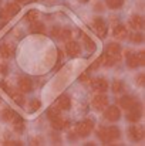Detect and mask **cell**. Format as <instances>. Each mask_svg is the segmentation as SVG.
Wrapping results in <instances>:
<instances>
[{
	"instance_id": "cell-1",
	"label": "cell",
	"mask_w": 145,
	"mask_h": 146,
	"mask_svg": "<svg viewBox=\"0 0 145 146\" xmlns=\"http://www.w3.org/2000/svg\"><path fill=\"white\" fill-rule=\"evenodd\" d=\"M93 129H94V122H93L91 119H84V121H81V122L77 125V133H78V136H81V138L88 136V135L93 132Z\"/></svg>"
},
{
	"instance_id": "cell-2",
	"label": "cell",
	"mask_w": 145,
	"mask_h": 146,
	"mask_svg": "<svg viewBox=\"0 0 145 146\" xmlns=\"http://www.w3.org/2000/svg\"><path fill=\"white\" fill-rule=\"evenodd\" d=\"M144 136H145L144 129H142L141 126H137V125L130 126V129H128V138H130L132 142H140V141L144 139Z\"/></svg>"
},
{
	"instance_id": "cell-3",
	"label": "cell",
	"mask_w": 145,
	"mask_h": 146,
	"mask_svg": "<svg viewBox=\"0 0 145 146\" xmlns=\"http://www.w3.org/2000/svg\"><path fill=\"white\" fill-rule=\"evenodd\" d=\"M104 116H105L107 121L115 122V121H118L121 118V111L118 109V106H114V105L112 106H107L105 111H104Z\"/></svg>"
},
{
	"instance_id": "cell-4",
	"label": "cell",
	"mask_w": 145,
	"mask_h": 146,
	"mask_svg": "<svg viewBox=\"0 0 145 146\" xmlns=\"http://www.w3.org/2000/svg\"><path fill=\"white\" fill-rule=\"evenodd\" d=\"M141 105L138 104V102H135L134 105H132V108H130V112H128V115H127V119H128V122H132V123H135V122H138L140 119H141Z\"/></svg>"
},
{
	"instance_id": "cell-5",
	"label": "cell",
	"mask_w": 145,
	"mask_h": 146,
	"mask_svg": "<svg viewBox=\"0 0 145 146\" xmlns=\"http://www.w3.org/2000/svg\"><path fill=\"white\" fill-rule=\"evenodd\" d=\"M93 29L97 33V36L100 38H104L107 36V26L104 23L102 19H94V23H93Z\"/></svg>"
},
{
	"instance_id": "cell-6",
	"label": "cell",
	"mask_w": 145,
	"mask_h": 146,
	"mask_svg": "<svg viewBox=\"0 0 145 146\" xmlns=\"http://www.w3.org/2000/svg\"><path fill=\"white\" fill-rule=\"evenodd\" d=\"M65 50H67V52H68L70 57H78L80 52H81L80 44L77 41H73V40H68L65 43Z\"/></svg>"
},
{
	"instance_id": "cell-7",
	"label": "cell",
	"mask_w": 145,
	"mask_h": 146,
	"mask_svg": "<svg viewBox=\"0 0 145 146\" xmlns=\"http://www.w3.org/2000/svg\"><path fill=\"white\" fill-rule=\"evenodd\" d=\"M93 106L96 108L97 111H104L107 106H108V98L105 95H96L93 99Z\"/></svg>"
},
{
	"instance_id": "cell-8",
	"label": "cell",
	"mask_w": 145,
	"mask_h": 146,
	"mask_svg": "<svg viewBox=\"0 0 145 146\" xmlns=\"http://www.w3.org/2000/svg\"><path fill=\"white\" fill-rule=\"evenodd\" d=\"M19 90L21 92H30L33 91V82L27 77H20L19 78Z\"/></svg>"
},
{
	"instance_id": "cell-9",
	"label": "cell",
	"mask_w": 145,
	"mask_h": 146,
	"mask_svg": "<svg viewBox=\"0 0 145 146\" xmlns=\"http://www.w3.org/2000/svg\"><path fill=\"white\" fill-rule=\"evenodd\" d=\"M91 84H93V88L96 90L97 92H105V91L110 88L108 82H107L104 78H97L94 81H91Z\"/></svg>"
},
{
	"instance_id": "cell-10",
	"label": "cell",
	"mask_w": 145,
	"mask_h": 146,
	"mask_svg": "<svg viewBox=\"0 0 145 146\" xmlns=\"http://www.w3.org/2000/svg\"><path fill=\"white\" fill-rule=\"evenodd\" d=\"M130 26H131L132 30L140 31V30H142V27H144V19H142L141 16L135 14V16H132V17L130 19Z\"/></svg>"
},
{
	"instance_id": "cell-11",
	"label": "cell",
	"mask_w": 145,
	"mask_h": 146,
	"mask_svg": "<svg viewBox=\"0 0 145 146\" xmlns=\"http://www.w3.org/2000/svg\"><path fill=\"white\" fill-rule=\"evenodd\" d=\"M112 34H114V37H115V38H118V40H124V38H127L128 31H127V27H125V26L118 24V26H115V27H114Z\"/></svg>"
},
{
	"instance_id": "cell-12",
	"label": "cell",
	"mask_w": 145,
	"mask_h": 146,
	"mask_svg": "<svg viewBox=\"0 0 145 146\" xmlns=\"http://www.w3.org/2000/svg\"><path fill=\"white\" fill-rule=\"evenodd\" d=\"M105 54L112 55V57H115V58L120 60V54H121V47H120V44H117V43L108 44L107 48H105Z\"/></svg>"
},
{
	"instance_id": "cell-13",
	"label": "cell",
	"mask_w": 145,
	"mask_h": 146,
	"mask_svg": "<svg viewBox=\"0 0 145 146\" xmlns=\"http://www.w3.org/2000/svg\"><path fill=\"white\" fill-rule=\"evenodd\" d=\"M51 126H53L54 129H57V131H63V129H65V128L68 126V121H65V119L57 116V118L51 119Z\"/></svg>"
},
{
	"instance_id": "cell-14",
	"label": "cell",
	"mask_w": 145,
	"mask_h": 146,
	"mask_svg": "<svg viewBox=\"0 0 145 146\" xmlns=\"http://www.w3.org/2000/svg\"><path fill=\"white\" fill-rule=\"evenodd\" d=\"M0 54L3 58H10L13 57L14 54V46L13 44H9V43H4L1 47H0Z\"/></svg>"
},
{
	"instance_id": "cell-15",
	"label": "cell",
	"mask_w": 145,
	"mask_h": 146,
	"mask_svg": "<svg viewBox=\"0 0 145 146\" xmlns=\"http://www.w3.org/2000/svg\"><path fill=\"white\" fill-rule=\"evenodd\" d=\"M57 105H58L60 109H70V106H71V99H70V97H68L67 94H63V95H60L58 99H57Z\"/></svg>"
},
{
	"instance_id": "cell-16",
	"label": "cell",
	"mask_w": 145,
	"mask_h": 146,
	"mask_svg": "<svg viewBox=\"0 0 145 146\" xmlns=\"http://www.w3.org/2000/svg\"><path fill=\"white\" fill-rule=\"evenodd\" d=\"M135 102H137V101H135L132 97H122V98L118 99L120 106L124 108V109H130V108H132V105H134Z\"/></svg>"
},
{
	"instance_id": "cell-17",
	"label": "cell",
	"mask_w": 145,
	"mask_h": 146,
	"mask_svg": "<svg viewBox=\"0 0 145 146\" xmlns=\"http://www.w3.org/2000/svg\"><path fill=\"white\" fill-rule=\"evenodd\" d=\"M97 138H98L101 142H104V143H111V138H110V135H108V129H107V128H100V129L97 131Z\"/></svg>"
},
{
	"instance_id": "cell-18",
	"label": "cell",
	"mask_w": 145,
	"mask_h": 146,
	"mask_svg": "<svg viewBox=\"0 0 145 146\" xmlns=\"http://www.w3.org/2000/svg\"><path fill=\"white\" fill-rule=\"evenodd\" d=\"M44 30H46V27H44V24L43 23H40V21H33L31 23V26H30V31L31 33H34V34H41V33H44Z\"/></svg>"
},
{
	"instance_id": "cell-19",
	"label": "cell",
	"mask_w": 145,
	"mask_h": 146,
	"mask_svg": "<svg viewBox=\"0 0 145 146\" xmlns=\"http://www.w3.org/2000/svg\"><path fill=\"white\" fill-rule=\"evenodd\" d=\"M13 126H14V131H17V132H23V129H24V121H23V118L21 116H19V115H16L14 118H13Z\"/></svg>"
},
{
	"instance_id": "cell-20",
	"label": "cell",
	"mask_w": 145,
	"mask_h": 146,
	"mask_svg": "<svg viewBox=\"0 0 145 146\" xmlns=\"http://www.w3.org/2000/svg\"><path fill=\"white\" fill-rule=\"evenodd\" d=\"M16 115H17V113H16L11 108H4V109H3V113H1V118H3L6 122H11Z\"/></svg>"
},
{
	"instance_id": "cell-21",
	"label": "cell",
	"mask_w": 145,
	"mask_h": 146,
	"mask_svg": "<svg viewBox=\"0 0 145 146\" xmlns=\"http://www.w3.org/2000/svg\"><path fill=\"white\" fill-rule=\"evenodd\" d=\"M108 129V135H110V138H111V142H114L115 139H118L120 136H121V131L117 128V126H110V128H107Z\"/></svg>"
},
{
	"instance_id": "cell-22",
	"label": "cell",
	"mask_w": 145,
	"mask_h": 146,
	"mask_svg": "<svg viewBox=\"0 0 145 146\" xmlns=\"http://www.w3.org/2000/svg\"><path fill=\"white\" fill-rule=\"evenodd\" d=\"M127 57H128L127 62H128V67H130V68H137V67H140V62H138L137 54H128Z\"/></svg>"
},
{
	"instance_id": "cell-23",
	"label": "cell",
	"mask_w": 145,
	"mask_h": 146,
	"mask_svg": "<svg viewBox=\"0 0 145 146\" xmlns=\"http://www.w3.org/2000/svg\"><path fill=\"white\" fill-rule=\"evenodd\" d=\"M10 95H11V99L14 101V104H17L19 106H23L24 105V97L20 94V92H10Z\"/></svg>"
},
{
	"instance_id": "cell-24",
	"label": "cell",
	"mask_w": 145,
	"mask_h": 146,
	"mask_svg": "<svg viewBox=\"0 0 145 146\" xmlns=\"http://www.w3.org/2000/svg\"><path fill=\"white\" fill-rule=\"evenodd\" d=\"M105 3H107V6H108L110 9L117 10V9H120V7L124 4V0H105Z\"/></svg>"
},
{
	"instance_id": "cell-25",
	"label": "cell",
	"mask_w": 145,
	"mask_h": 146,
	"mask_svg": "<svg viewBox=\"0 0 145 146\" xmlns=\"http://www.w3.org/2000/svg\"><path fill=\"white\" fill-rule=\"evenodd\" d=\"M6 10L10 13V16H14V14H17V13H19L20 6H19L17 3H9V4L6 6Z\"/></svg>"
},
{
	"instance_id": "cell-26",
	"label": "cell",
	"mask_w": 145,
	"mask_h": 146,
	"mask_svg": "<svg viewBox=\"0 0 145 146\" xmlns=\"http://www.w3.org/2000/svg\"><path fill=\"white\" fill-rule=\"evenodd\" d=\"M37 19H39V11H37V10H29V11H27L26 20H27L29 23H33V21H36Z\"/></svg>"
},
{
	"instance_id": "cell-27",
	"label": "cell",
	"mask_w": 145,
	"mask_h": 146,
	"mask_svg": "<svg viewBox=\"0 0 145 146\" xmlns=\"http://www.w3.org/2000/svg\"><path fill=\"white\" fill-rule=\"evenodd\" d=\"M83 38H84V43H86V47H87V50L93 52V51L96 50V44H94V41H93V40H91V38L87 36V34H83Z\"/></svg>"
},
{
	"instance_id": "cell-28",
	"label": "cell",
	"mask_w": 145,
	"mask_h": 146,
	"mask_svg": "<svg viewBox=\"0 0 145 146\" xmlns=\"http://www.w3.org/2000/svg\"><path fill=\"white\" fill-rule=\"evenodd\" d=\"M122 90H124V82H122V81H118V80H117V81L112 82V91H114L115 94L121 92Z\"/></svg>"
},
{
	"instance_id": "cell-29",
	"label": "cell",
	"mask_w": 145,
	"mask_h": 146,
	"mask_svg": "<svg viewBox=\"0 0 145 146\" xmlns=\"http://www.w3.org/2000/svg\"><path fill=\"white\" fill-rule=\"evenodd\" d=\"M40 106H41V102L39 99H33L29 105V109H30V112H36V111L40 109Z\"/></svg>"
},
{
	"instance_id": "cell-30",
	"label": "cell",
	"mask_w": 145,
	"mask_h": 146,
	"mask_svg": "<svg viewBox=\"0 0 145 146\" xmlns=\"http://www.w3.org/2000/svg\"><path fill=\"white\" fill-rule=\"evenodd\" d=\"M47 116L50 119H54V118H57V116H60V111H58V108H55V106H51L50 109L47 111Z\"/></svg>"
},
{
	"instance_id": "cell-31",
	"label": "cell",
	"mask_w": 145,
	"mask_h": 146,
	"mask_svg": "<svg viewBox=\"0 0 145 146\" xmlns=\"http://www.w3.org/2000/svg\"><path fill=\"white\" fill-rule=\"evenodd\" d=\"M71 37V31L68 29H61L60 30V34H58V38L60 40H68Z\"/></svg>"
},
{
	"instance_id": "cell-32",
	"label": "cell",
	"mask_w": 145,
	"mask_h": 146,
	"mask_svg": "<svg viewBox=\"0 0 145 146\" xmlns=\"http://www.w3.org/2000/svg\"><path fill=\"white\" fill-rule=\"evenodd\" d=\"M131 41L132 43H135V44H141L142 41H144V36L141 34V33H134L132 36H131Z\"/></svg>"
},
{
	"instance_id": "cell-33",
	"label": "cell",
	"mask_w": 145,
	"mask_h": 146,
	"mask_svg": "<svg viewBox=\"0 0 145 146\" xmlns=\"http://www.w3.org/2000/svg\"><path fill=\"white\" fill-rule=\"evenodd\" d=\"M11 16H10V13L6 10V7H3V9H0V19L1 20H9Z\"/></svg>"
},
{
	"instance_id": "cell-34",
	"label": "cell",
	"mask_w": 145,
	"mask_h": 146,
	"mask_svg": "<svg viewBox=\"0 0 145 146\" xmlns=\"http://www.w3.org/2000/svg\"><path fill=\"white\" fill-rule=\"evenodd\" d=\"M137 58H138L140 65H145V51H140L137 54Z\"/></svg>"
},
{
	"instance_id": "cell-35",
	"label": "cell",
	"mask_w": 145,
	"mask_h": 146,
	"mask_svg": "<svg viewBox=\"0 0 145 146\" xmlns=\"http://www.w3.org/2000/svg\"><path fill=\"white\" fill-rule=\"evenodd\" d=\"M0 88H1V90H3V91H4L6 94H10V92H11L10 87H9V85H7V84H6L4 81H0Z\"/></svg>"
},
{
	"instance_id": "cell-36",
	"label": "cell",
	"mask_w": 145,
	"mask_h": 146,
	"mask_svg": "<svg viewBox=\"0 0 145 146\" xmlns=\"http://www.w3.org/2000/svg\"><path fill=\"white\" fill-rule=\"evenodd\" d=\"M60 30H61L60 27H53V30H51V36H53V37H57V38H58Z\"/></svg>"
},
{
	"instance_id": "cell-37",
	"label": "cell",
	"mask_w": 145,
	"mask_h": 146,
	"mask_svg": "<svg viewBox=\"0 0 145 146\" xmlns=\"http://www.w3.org/2000/svg\"><path fill=\"white\" fill-rule=\"evenodd\" d=\"M80 81H81V82H91V78H90L87 74H83V75L80 77Z\"/></svg>"
},
{
	"instance_id": "cell-38",
	"label": "cell",
	"mask_w": 145,
	"mask_h": 146,
	"mask_svg": "<svg viewBox=\"0 0 145 146\" xmlns=\"http://www.w3.org/2000/svg\"><path fill=\"white\" fill-rule=\"evenodd\" d=\"M138 84L140 85H144L145 84V74H140L138 75Z\"/></svg>"
},
{
	"instance_id": "cell-39",
	"label": "cell",
	"mask_w": 145,
	"mask_h": 146,
	"mask_svg": "<svg viewBox=\"0 0 145 146\" xmlns=\"http://www.w3.org/2000/svg\"><path fill=\"white\" fill-rule=\"evenodd\" d=\"M0 74H7V65L6 64H0Z\"/></svg>"
},
{
	"instance_id": "cell-40",
	"label": "cell",
	"mask_w": 145,
	"mask_h": 146,
	"mask_svg": "<svg viewBox=\"0 0 145 146\" xmlns=\"http://www.w3.org/2000/svg\"><path fill=\"white\" fill-rule=\"evenodd\" d=\"M7 145H21V142H17V141H9V142H6Z\"/></svg>"
},
{
	"instance_id": "cell-41",
	"label": "cell",
	"mask_w": 145,
	"mask_h": 146,
	"mask_svg": "<svg viewBox=\"0 0 145 146\" xmlns=\"http://www.w3.org/2000/svg\"><path fill=\"white\" fill-rule=\"evenodd\" d=\"M17 1H20V3H26V1H29V0H17Z\"/></svg>"
},
{
	"instance_id": "cell-42",
	"label": "cell",
	"mask_w": 145,
	"mask_h": 146,
	"mask_svg": "<svg viewBox=\"0 0 145 146\" xmlns=\"http://www.w3.org/2000/svg\"><path fill=\"white\" fill-rule=\"evenodd\" d=\"M81 1H88V0H81Z\"/></svg>"
}]
</instances>
